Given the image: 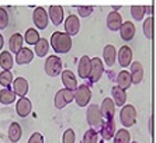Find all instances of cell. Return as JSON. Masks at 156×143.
I'll list each match as a JSON object with an SVG mask.
<instances>
[{"label": "cell", "instance_id": "obj_1", "mask_svg": "<svg viewBox=\"0 0 156 143\" xmlns=\"http://www.w3.org/2000/svg\"><path fill=\"white\" fill-rule=\"evenodd\" d=\"M51 45L56 54H68L72 49V37L66 32L55 31L51 37Z\"/></svg>", "mask_w": 156, "mask_h": 143}, {"label": "cell", "instance_id": "obj_2", "mask_svg": "<svg viewBox=\"0 0 156 143\" xmlns=\"http://www.w3.org/2000/svg\"><path fill=\"white\" fill-rule=\"evenodd\" d=\"M87 122L91 126V129H97L101 128L103 125V115L100 112V107L96 104H91L90 107L87 108Z\"/></svg>", "mask_w": 156, "mask_h": 143}, {"label": "cell", "instance_id": "obj_3", "mask_svg": "<svg viewBox=\"0 0 156 143\" xmlns=\"http://www.w3.org/2000/svg\"><path fill=\"white\" fill-rule=\"evenodd\" d=\"M120 121L125 128H131L136 122V110L134 105H124L120 112Z\"/></svg>", "mask_w": 156, "mask_h": 143}, {"label": "cell", "instance_id": "obj_4", "mask_svg": "<svg viewBox=\"0 0 156 143\" xmlns=\"http://www.w3.org/2000/svg\"><path fill=\"white\" fill-rule=\"evenodd\" d=\"M90 98H91V91L86 84H82V86L76 87L75 94H73V100L76 101V104L79 107H86L87 104L90 103Z\"/></svg>", "mask_w": 156, "mask_h": 143}, {"label": "cell", "instance_id": "obj_5", "mask_svg": "<svg viewBox=\"0 0 156 143\" xmlns=\"http://www.w3.org/2000/svg\"><path fill=\"white\" fill-rule=\"evenodd\" d=\"M45 72H47V75L51 76V77H56L58 75H61V72H62L61 58H58L56 55H51L49 58H47V62H45Z\"/></svg>", "mask_w": 156, "mask_h": 143}, {"label": "cell", "instance_id": "obj_6", "mask_svg": "<svg viewBox=\"0 0 156 143\" xmlns=\"http://www.w3.org/2000/svg\"><path fill=\"white\" fill-rule=\"evenodd\" d=\"M103 73H104V66H103L101 59H98V58L90 59V75L87 79H90L91 83H97L101 79Z\"/></svg>", "mask_w": 156, "mask_h": 143}, {"label": "cell", "instance_id": "obj_7", "mask_svg": "<svg viewBox=\"0 0 156 143\" xmlns=\"http://www.w3.org/2000/svg\"><path fill=\"white\" fill-rule=\"evenodd\" d=\"M73 94H75V91H72V90H69V89L59 90L58 93H56V96H55V107L58 108V110L65 108L69 103H72Z\"/></svg>", "mask_w": 156, "mask_h": 143}, {"label": "cell", "instance_id": "obj_8", "mask_svg": "<svg viewBox=\"0 0 156 143\" xmlns=\"http://www.w3.org/2000/svg\"><path fill=\"white\" fill-rule=\"evenodd\" d=\"M34 24H35V27L38 30H45L48 27V20H49V17H48V13L45 10H44L42 7H37L35 10H34Z\"/></svg>", "mask_w": 156, "mask_h": 143}, {"label": "cell", "instance_id": "obj_9", "mask_svg": "<svg viewBox=\"0 0 156 143\" xmlns=\"http://www.w3.org/2000/svg\"><path fill=\"white\" fill-rule=\"evenodd\" d=\"M31 108H33L31 101H30L26 96L20 97V98H18V101H17V104H16V111H17L18 117H21V118L28 117L30 112H31Z\"/></svg>", "mask_w": 156, "mask_h": 143}, {"label": "cell", "instance_id": "obj_10", "mask_svg": "<svg viewBox=\"0 0 156 143\" xmlns=\"http://www.w3.org/2000/svg\"><path fill=\"white\" fill-rule=\"evenodd\" d=\"M79 30H80V21H79V18H77V16L70 14L69 17L66 18V21H65L66 34H68L69 37H73V35H76L77 32H79Z\"/></svg>", "mask_w": 156, "mask_h": 143}, {"label": "cell", "instance_id": "obj_11", "mask_svg": "<svg viewBox=\"0 0 156 143\" xmlns=\"http://www.w3.org/2000/svg\"><path fill=\"white\" fill-rule=\"evenodd\" d=\"M118 63L122 68H128L131 63H132V49L127 45L120 48L118 51Z\"/></svg>", "mask_w": 156, "mask_h": 143}, {"label": "cell", "instance_id": "obj_12", "mask_svg": "<svg viewBox=\"0 0 156 143\" xmlns=\"http://www.w3.org/2000/svg\"><path fill=\"white\" fill-rule=\"evenodd\" d=\"M100 112H101L103 118H105V119L114 118V115H115V104H114V101L111 98H104L101 103Z\"/></svg>", "mask_w": 156, "mask_h": 143}, {"label": "cell", "instance_id": "obj_13", "mask_svg": "<svg viewBox=\"0 0 156 143\" xmlns=\"http://www.w3.org/2000/svg\"><path fill=\"white\" fill-rule=\"evenodd\" d=\"M100 131H101V136L104 140L113 139L114 135H115V122H114V119H105V122H103Z\"/></svg>", "mask_w": 156, "mask_h": 143}, {"label": "cell", "instance_id": "obj_14", "mask_svg": "<svg viewBox=\"0 0 156 143\" xmlns=\"http://www.w3.org/2000/svg\"><path fill=\"white\" fill-rule=\"evenodd\" d=\"M13 84V91L16 93V96H20V97H24L27 93H28V89H30V84L24 77H17L14 82L11 83Z\"/></svg>", "mask_w": 156, "mask_h": 143}, {"label": "cell", "instance_id": "obj_15", "mask_svg": "<svg viewBox=\"0 0 156 143\" xmlns=\"http://www.w3.org/2000/svg\"><path fill=\"white\" fill-rule=\"evenodd\" d=\"M131 80L132 84H139L144 80V68L139 62H134L131 63Z\"/></svg>", "mask_w": 156, "mask_h": 143}, {"label": "cell", "instance_id": "obj_16", "mask_svg": "<svg viewBox=\"0 0 156 143\" xmlns=\"http://www.w3.org/2000/svg\"><path fill=\"white\" fill-rule=\"evenodd\" d=\"M34 59V52L30 48H21L16 54V63L17 65H27Z\"/></svg>", "mask_w": 156, "mask_h": 143}, {"label": "cell", "instance_id": "obj_17", "mask_svg": "<svg viewBox=\"0 0 156 143\" xmlns=\"http://www.w3.org/2000/svg\"><path fill=\"white\" fill-rule=\"evenodd\" d=\"M122 24V17H121L120 13L117 11H111L108 16H107V27L111 31H118Z\"/></svg>", "mask_w": 156, "mask_h": 143}, {"label": "cell", "instance_id": "obj_18", "mask_svg": "<svg viewBox=\"0 0 156 143\" xmlns=\"http://www.w3.org/2000/svg\"><path fill=\"white\" fill-rule=\"evenodd\" d=\"M120 34H121V38L124 41H131L132 38L135 37V25L134 23L131 21H125L121 24L120 27Z\"/></svg>", "mask_w": 156, "mask_h": 143}, {"label": "cell", "instance_id": "obj_19", "mask_svg": "<svg viewBox=\"0 0 156 143\" xmlns=\"http://www.w3.org/2000/svg\"><path fill=\"white\" fill-rule=\"evenodd\" d=\"M62 83H63L65 89H69V90H72V91H75L77 87L76 76L73 75L70 70L62 72Z\"/></svg>", "mask_w": 156, "mask_h": 143}, {"label": "cell", "instance_id": "obj_20", "mask_svg": "<svg viewBox=\"0 0 156 143\" xmlns=\"http://www.w3.org/2000/svg\"><path fill=\"white\" fill-rule=\"evenodd\" d=\"M103 58H104V62L108 68L114 66L115 59H117L115 47H114V45H107V47H104V49H103Z\"/></svg>", "mask_w": 156, "mask_h": 143}, {"label": "cell", "instance_id": "obj_21", "mask_svg": "<svg viewBox=\"0 0 156 143\" xmlns=\"http://www.w3.org/2000/svg\"><path fill=\"white\" fill-rule=\"evenodd\" d=\"M111 93H113V101L115 104V107H122L124 104L127 103V93L121 87L114 86L113 90H111Z\"/></svg>", "mask_w": 156, "mask_h": 143}, {"label": "cell", "instance_id": "obj_22", "mask_svg": "<svg viewBox=\"0 0 156 143\" xmlns=\"http://www.w3.org/2000/svg\"><path fill=\"white\" fill-rule=\"evenodd\" d=\"M77 72L82 79H87L90 75V58L89 56H82L79 61V66H77Z\"/></svg>", "mask_w": 156, "mask_h": 143}, {"label": "cell", "instance_id": "obj_23", "mask_svg": "<svg viewBox=\"0 0 156 143\" xmlns=\"http://www.w3.org/2000/svg\"><path fill=\"white\" fill-rule=\"evenodd\" d=\"M49 18L54 25H59L63 21V9L61 6H51L49 7Z\"/></svg>", "mask_w": 156, "mask_h": 143}, {"label": "cell", "instance_id": "obj_24", "mask_svg": "<svg viewBox=\"0 0 156 143\" xmlns=\"http://www.w3.org/2000/svg\"><path fill=\"white\" fill-rule=\"evenodd\" d=\"M132 84V80H131V75L127 70H121L117 76V86L121 87L122 90H127L131 87Z\"/></svg>", "mask_w": 156, "mask_h": 143}, {"label": "cell", "instance_id": "obj_25", "mask_svg": "<svg viewBox=\"0 0 156 143\" xmlns=\"http://www.w3.org/2000/svg\"><path fill=\"white\" fill-rule=\"evenodd\" d=\"M21 135H23V131H21L20 124H18V122H13V124L9 126V139L13 143H16L21 139Z\"/></svg>", "mask_w": 156, "mask_h": 143}, {"label": "cell", "instance_id": "obj_26", "mask_svg": "<svg viewBox=\"0 0 156 143\" xmlns=\"http://www.w3.org/2000/svg\"><path fill=\"white\" fill-rule=\"evenodd\" d=\"M9 47H10V52L11 54H17L18 51L23 48V37L20 34H13L9 41Z\"/></svg>", "mask_w": 156, "mask_h": 143}, {"label": "cell", "instance_id": "obj_27", "mask_svg": "<svg viewBox=\"0 0 156 143\" xmlns=\"http://www.w3.org/2000/svg\"><path fill=\"white\" fill-rule=\"evenodd\" d=\"M16 100V93L13 90H10L9 87H4L2 91H0V103L4 104V105H10L11 103H14Z\"/></svg>", "mask_w": 156, "mask_h": 143}, {"label": "cell", "instance_id": "obj_28", "mask_svg": "<svg viewBox=\"0 0 156 143\" xmlns=\"http://www.w3.org/2000/svg\"><path fill=\"white\" fill-rule=\"evenodd\" d=\"M49 52V44L45 38H40L35 44V54L38 55V58H44L47 56Z\"/></svg>", "mask_w": 156, "mask_h": 143}, {"label": "cell", "instance_id": "obj_29", "mask_svg": "<svg viewBox=\"0 0 156 143\" xmlns=\"http://www.w3.org/2000/svg\"><path fill=\"white\" fill-rule=\"evenodd\" d=\"M13 63H14V59H13V56H11L10 52L4 51V52L0 54V66H2V69H4V70H10V69L13 68Z\"/></svg>", "mask_w": 156, "mask_h": 143}, {"label": "cell", "instance_id": "obj_30", "mask_svg": "<svg viewBox=\"0 0 156 143\" xmlns=\"http://www.w3.org/2000/svg\"><path fill=\"white\" fill-rule=\"evenodd\" d=\"M114 143H129L131 142V135L127 129H120L117 131V135H114Z\"/></svg>", "mask_w": 156, "mask_h": 143}, {"label": "cell", "instance_id": "obj_31", "mask_svg": "<svg viewBox=\"0 0 156 143\" xmlns=\"http://www.w3.org/2000/svg\"><path fill=\"white\" fill-rule=\"evenodd\" d=\"M24 40H26V42L28 44V45H35L37 41L40 40V34H38V31L34 28H30L26 31V35H24Z\"/></svg>", "mask_w": 156, "mask_h": 143}, {"label": "cell", "instance_id": "obj_32", "mask_svg": "<svg viewBox=\"0 0 156 143\" xmlns=\"http://www.w3.org/2000/svg\"><path fill=\"white\" fill-rule=\"evenodd\" d=\"M144 32H145V37L148 40H152L153 37V18L152 16H149L144 21Z\"/></svg>", "mask_w": 156, "mask_h": 143}, {"label": "cell", "instance_id": "obj_33", "mask_svg": "<svg viewBox=\"0 0 156 143\" xmlns=\"http://www.w3.org/2000/svg\"><path fill=\"white\" fill-rule=\"evenodd\" d=\"M131 16L134 20L141 21L144 16H145V6H132L131 7Z\"/></svg>", "mask_w": 156, "mask_h": 143}, {"label": "cell", "instance_id": "obj_34", "mask_svg": "<svg viewBox=\"0 0 156 143\" xmlns=\"http://www.w3.org/2000/svg\"><path fill=\"white\" fill-rule=\"evenodd\" d=\"M13 83V75L10 70H3L0 73V84L3 87H10Z\"/></svg>", "mask_w": 156, "mask_h": 143}, {"label": "cell", "instance_id": "obj_35", "mask_svg": "<svg viewBox=\"0 0 156 143\" xmlns=\"http://www.w3.org/2000/svg\"><path fill=\"white\" fill-rule=\"evenodd\" d=\"M98 140V135H97V131L94 129H89L83 136V143H97Z\"/></svg>", "mask_w": 156, "mask_h": 143}, {"label": "cell", "instance_id": "obj_36", "mask_svg": "<svg viewBox=\"0 0 156 143\" xmlns=\"http://www.w3.org/2000/svg\"><path fill=\"white\" fill-rule=\"evenodd\" d=\"M9 25V14L6 9L0 7V30H4Z\"/></svg>", "mask_w": 156, "mask_h": 143}, {"label": "cell", "instance_id": "obj_37", "mask_svg": "<svg viewBox=\"0 0 156 143\" xmlns=\"http://www.w3.org/2000/svg\"><path fill=\"white\" fill-rule=\"evenodd\" d=\"M76 140V133L73 129H66L63 133V143H75Z\"/></svg>", "mask_w": 156, "mask_h": 143}, {"label": "cell", "instance_id": "obj_38", "mask_svg": "<svg viewBox=\"0 0 156 143\" xmlns=\"http://www.w3.org/2000/svg\"><path fill=\"white\" fill-rule=\"evenodd\" d=\"M28 143H44L42 135H41L40 132H34L33 135H31V138H30Z\"/></svg>", "mask_w": 156, "mask_h": 143}, {"label": "cell", "instance_id": "obj_39", "mask_svg": "<svg viewBox=\"0 0 156 143\" xmlns=\"http://www.w3.org/2000/svg\"><path fill=\"white\" fill-rule=\"evenodd\" d=\"M77 11H79V14L82 16V17H87V16H90V13L93 11V7H91V6H89V7H79Z\"/></svg>", "mask_w": 156, "mask_h": 143}, {"label": "cell", "instance_id": "obj_40", "mask_svg": "<svg viewBox=\"0 0 156 143\" xmlns=\"http://www.w3.org/2000/svg\"><path fill=\"white\" fill-rule=\"evenodd\" d=\"M152 11H153V7H152V6H146V7H145V14L152 16Z\"/></svg>", "mask_w": 156, "mask_h": 143}, {"label": "cell", "instance_id": "obj_41", "mask_svg": "<svg viewBox=\"0 0 156 143\" xmlns=\"http://www.w3.org/2000/svg\"><path fill=\"white\" fill-rule=\"evenodd\" d=\"M149 131H151V135H153V117H151V121H149Z\"/></svg>", "mask_w": 156, "mask_h": 143}, {"label": "cell", "instance_id": "obj_42", "mask_svg": "<svg viewBox=\"0 0 156 143\" xmlns=\"http://www.w3.org/2000/svg\"><path fill=\"white\" fill-rule=\"evenodd\" d=\"M3 44H4V41H3V35L0 34V51H2V48H3Z\"/></svg>", "mask_w": 156, "mask_h": 143}, {"label": "cell", "instance_id": "obj_43", "mask_svg": "<svg viewBox=\"0 0 156 143\" xmlns=\"http://www.w3.org/2000/svg\"><path fill=\"white\" fill-rule=\"evenodd\" d=\"M129 143H138V142H129Z\"/></svg>", "mask_w": 156, "mask_h": 143}]
</instances>
